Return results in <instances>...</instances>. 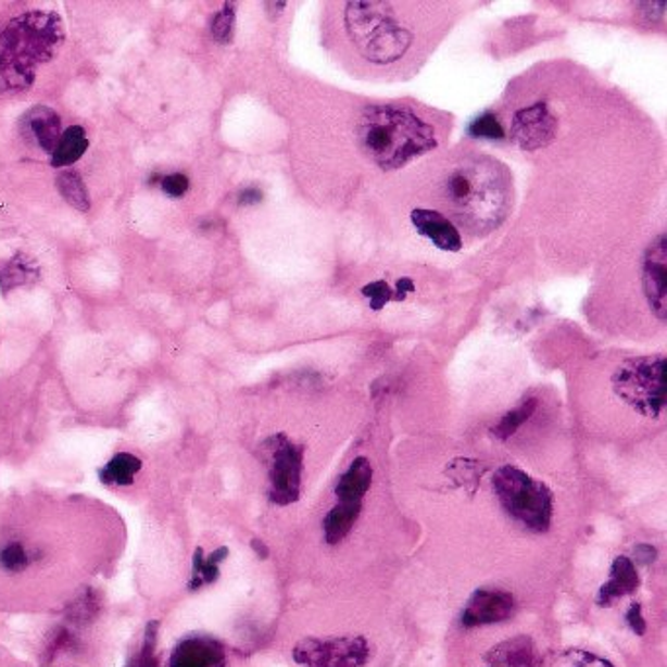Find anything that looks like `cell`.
<instances>
[{
	"instance_id": "32",
	"label": "cell",
	"mask_w": 667,
	"mask_h": 667,
	"mask_svg": "<svg viewBox=\"0 0 667 667\" xmlns=\"http://www.w3.org/2000/svg\"><path fill=\"white\" fill-rule=\"evenodd\" d=\"M627 622L628 627L632 628L638 637H642V634L646 632V620L642 617V607H640V603H634L632 607L628 608Z\"/></svg>"
},
{
	"instance_id": "29",
	"label": "cell",
	"mask_w": 667,
	"mask_h": 667,
	"mask_svg": "<svg viewBox=\"0 0 667 667\" xmlns=\"http://www.w3.org/2000/svg\"><path fill=\"white\" fill-rule=\"evenodd\" d=\"M468 131H470L471 138L501 139L505 136L500 119L495 118L493 114H483L480 118L474 119L468 126Z\"/></svg>"
},
{
	"instance_id": "21",
	"label": "cell",
	"mask_w": 667,
	"mask_h": 667,
	"mask_svg": "<svg viewBox=\"0 0 667 667\" xmlns=\"http://www.w3.org/2000/svg\"><path fill=\"white\" fill-rule=\"evenodd\" d=\"M87 149H89V139L85 129L80 126H71L61 134L60 143L51 153V165L58 168L70 167L87 153Z\"/></svg>"
},
{
	"instance_id": "30",
	"label": "cell",
	"mask_w": 667,
	"mask_h": 667,
	"mask_svg": "<svg viewBox=\"0 0 667 667\" xmlns=\"http://www.w3.org/2000/svg\"><path fill=\"white\" fill-rule=\"evenodd\" d=\"M363 295L364 298H368V300H370V307H373V310L380 312L383 305L388 304V302H392L393 290L390 288L388 282H383V280H376V282H370V285L364 286Z\"/></svg>"
},
{
	"instance_id": "10",
	"label": "cell",
	"mask_w": 667,
	"mask_h": 667,
	"mask_svg": "<svg viewBox=\"0 0 667 667\" xmlns=\"http://www.w3.org/2000/svg\"><path fill=\"white\" fill-rule=\"evenodd\" d=\"M556 131V118L550 114L544 102H537L529 109H523L515 114L511 136L515 143L525 151L544 148Z\"/></svg>"
},
{
	"instance_id": "3",
	"label": "cell",
	"mask_w": 667,
	"mask_h": 667,
	"mask_svg": "<svg viewBox=\"0 0 667 667\" xmlns=\"http://www.w3.org/2000/svg\"><path fill=\"white\" fill-rule=\"evenodd\" d=\"M65 32L58 14L26 12L0 34V87L4 90H26L36 79V67L50 61Z\"/></svg>"
},
{
	"instance_id": "26",
	"label": "cell",
	"mask_w": 667,
	"mask_h": 667,
	"mask_svg": "<svg viewBox=\"0 0 667 667\" xmlns=\"http://www.w3.org/2000/svg\"><path fill=\"white\" fill-rule=\"evenodd\" d=\"M534 410H537V400H527V402L520 403L517 410L507 413V415L493 427V435H495L500 441H507L515 432L519 431L520 427H523V423L529 421Z\"/></svg>"
},
{
	"instance_id": "8",
	"label": "cell",
	"mask_w": 667,
	"mask_h": 667,
	"mask_svg": "<svg viewBox=\"0 0 667 667\" xmlns=\"http://www.w3.org/2000/svg\"><path fill=\"white\" fill-rule=\"evenodd\" d=\"M292 656L302 667H363L370 646L363 637L304 638Z\"/></svg>"
},
{
	"instance_id": "25",
	"label": "cell",
	"mask_w": 667,
	"mask_h": 667,
	"mask_svg": "<svg viewBox=\"0 0 667 667\" xmlns=\"http://www.w3.org/2000/svg\"><path fill=\"white\" fill-rule=\"evenodd\" d=\"M58 188H60L61 197L65 198L71 206L79 210V212H89V190L77 173H73V171L61 173L58 177Z\"/></svg>"
},
{
	"instance_id": "37",
	"label": "cell",
	"mask_w": 667,
	"mask_h": 667,
	"mask_svg": "<svg viewBox=\"0 0 667 667\" xmlns=\"http://www.w3.org/2000/svg\"><path fill=\"white\" fill-rule=\"evenodd\" d=\"M251 546L256 550V554H259V556H263V558L268 556V550H266L265 544H263L261 540H253V542H251Z\"/></svg>"
},
{
	"instance_id": "36",
	"label": "cell",
	"mask_w": 667,
	"mask_h": 667,
	"mask_svg": "<svg viewBox=\"0 0 667 667\" xmlns=\"http://www.w3.org/2000/svg\"><path fill=\"white\" fill-rule=\"evenodd\" d=\"M644 9V14H646L647 22H657L662 16H664V9H666V2H646V4H642Z\"/></svg>"
},
{
	"instance_id": "28",
	"label": "cell",
	"mask_w": 667,
	"mask_h": 667,
	"mask_svg": "<svg viewBox=\"0 0 667 667\" xmlns=\"http://www.w3.org/2000/svg\"><path fill=\"white\" fill-rule=\"evenodd\" d=\"M159 622L151 620L143 632V644L139 652L138 667H159L158 662Z\"/></svg>"
},
{
	"instance_id": "5",
	"label": "cell",
	"mask_w": 667,
	"mask_h": 667,
	"mask_svg": "<svg viewBox=\"0 0 667 667\" xmlns=\"http://www.w3.org/2000/svg\"><path fill=\"white\" fill-rule=\"evenodd\" d=\"M493 491L501 507L525 529L546 532L552 523V491L515 466H503L493 474Z\"/></svg>"
},
{
	"instance_id": "14",
	"label": "cell",
	"mask_w": 667,
	"mask_h": 667,
	"mask_svg": "<svg viewBox=\"0 0 667 667\" xmlns=\"http://www.w3.org/2000/svg\"><path fill=\"white\" fill-rule=\"evenodd\" d=\"M412 224L417 229V234L427 237L437 249L449 251V253L461 251V231L454 227L449 217L442 216L441 212L417 207L412 212Z\"/></svg>"
},
{
	"instance_id": "6",
	"label": "cell",
	"mask_w": 667,
	"mask_h": 667,
	"mask_svg": "<svg viewBox=\"0 0 667 667\" xmlns=\"http://www.w3.org/2000/svg\"><path fill=\"white\" fill-rule=\"evenodd\" d=\"M611 382L618 398L644 417L656 419L666 410V358L662 354L625 361Z\"/></svg>"
},
{
	"instance_id": "16",
	"label": "cell",
	"mask_w": 667,
	"mask_h": 667,
	"mask_svg": "<svg viewBox=\"0 0 667 667\" xmlns=\"http://www.w3.org/2000/svg\"><path fill=\"white\" fill-rule=\"evenodd\" d=\"M370 486H373V466L368 458L358 456L337 483L335 495L339 503H361L363 505L364 495L370 490Z\"/></svg>"
},
{
	"instance_id": "24",
	"label": "cell",
	"mask_w": 667,
	"mask_h": 667,
	"mask_svg": "<svg viewBox=\"0 0 667 667\" xmlns=\"http://www.w3.org/2000/svg\"><path fill=\"white\" fill-rule=\"evenodd\" d=\"M36 562L34 550L28 549L22 540H7L0 546V569L9 574H21Z\"/></svg>"
},
{
	"instance_id": "20",
	"label": "cell",
	"mask_w": 667,
	"mask_h": 667,
	"mask_svg": "<svg viewBox=\"0 0 667 667\" xmlns=\"http://www.w3.org/2000/svg\"><path fill=\"white\" fill-rule=\"evenodd\" d=\"M361 509H363L361 503H337L324 519L325 540L329 544L343 542L344 537L353 530Z\"/></svg>"
},
{
	"instance_id": "2",
	"label": "cell",
	"mask_w": 667,
	"mask_h": 667,
	"mask_svg": "<svg viewBox=\"0 0 667 667\" xmlns=\"http://www.w3.org/2000/svg\"><path fill=\"white\" fill-rule=\"evenodd\" d=\"M442 198L461 224L490 231L507 216L511 178L500 163L490 159L466 161L442 180Z\"/></svg>"
},
{
	"instance_id": "12",
	"label": "cell",
	"mask_w": 667,
	"mask_h": 667,
	"mask_svg": "<svg viewBox=\"0 0 667 667\" xmlns=\"http://www.w3.org/2000/svg\"><path fill=\"white\" fill-rule=\"evenodd\" d=\"M168 667H226V647L212 637L185 638L168 657Z\"/></svg>"
},
{
	"instance_id": "15",
	"label": "cell",
	"mask_w": 667,
	"mask_h": 667,
	"mask_svg": "<svg viewBox=\"0 0 667 667\" xmlns=\"http://www.w3.org/2000/svg\"><path fill=\"white\" fill-rule=\"evenodd\" d=\"M638 586H640V578H638L634 562L627 556H618L611 566V576H608L607 583L599 589L597 605L611 607L613 603H617L618 599L634 593Z\"/></svg>"
},
{
	"instance_id": "17",
	"label": "cell",
	"mask_w": 667,
	"mask_h": 667,
	"mask_svg": "<svg viewBox=\"0 0 667 667\" xmlns=\"http://www.w3.org/2000/svg\"><path fill=\"white\" fill-rule=\"evenodd\" d=\"M38 278H40V266L32 256L24 255V253H16L9 261L0 263V290H2V294H9L14 288L32 285Z\"/></svg>"
},
{
	"instance_id": "35",
	"label": "cell",
	"mask_w": 667,
	"mask_h": 667,
	"mask_svg": "<svg viewBox=\"0 0 667 667\" xmlns=\"http://www.w3.org/2000/svg\"><path fill=\"white\" fill-rule=\"evenodd\" d=\"M410 292H415V285H413L412 278H402V280H398V285H395L393 300H395V302H402Z\"/></svg>"
},
{
	"instance_id": "34",
	"label": "cell",
	"mask_w": 667,
	"mask_h": 667,
	"mask_svg": "<svg viewBox=\"0 0 667 667\" xmlns=\"http://www.w3.org/2000/svg\"><path fill=\"white\" fill-rule=\"evenodd\" d=\"M634 554H637L638 562H640V564H644V566L652 564L657 556L656 549H654V546H650V544H640V546L634 549Z\"/></svg>"
},
{
	"instance_id": "9",
	"label": "cell",
	"mask_w": 667,
	"mask_h": 667,
	"mask_svg": "<svg viewBox=\"0 0 667 667\" xmlns=\"http://www.w3.org/2000/svg\"><path fill=\"white\" fill-rule=\"evenodd\" d=\"M642 286L650 310L664 322L667 315V239L664 234L646 249L642 261Z\"/></svg>"
},
{
	"instance_id": "22",
	"label": "cell",
	"mask_w": 667,
	"mask_h": 667,
	"mask_svg": "<svg viewBox=\"0 0 667 667\" xmlns=\"http://www.w3.org/2000/svg\"><path fill=\"white\" fill-rule=\"evenodd\" d=\"M227 554H229V550L226 546L217 549L210 556H204V550L197 549L194 558H192V576H190V581H188V589L190 591H198V589L217 581V578H219V564L227 558Z\"/></svg>"
},
{
	"instance_id": "23",
	"label": "cell",
	"mask_w": 667,
	"mask_h": 667,
	"mask_svg": "<svg viewBox=\"0 0 667 667\" xmlns=\"http://www.w3.org/2000/svg\"><path fill=\"white\" fill-rule=\"evenodd\" d=\"M537 667H615L605 657L591 654L586 650H562L542 659Z\"/></svg>"
},
{
	"instance_id": "11",
	"label": "cell",
	"mask_w": 667,
	"mask_h": 667,
	"mask_svg": "<svg viewBox=\"0 0 667 667\" xmlns=\"http://www.w3.org/2000/svg\"><path fill=\"white\" fill-rule=\"evenodd\" d=\"M515 599L501 589H478L462 611L464 627H483L503 622L513 615Z\"/></svg>"
},
{
	"instance_id": "7",
	"label": "cell",
	"mask_w": 667,
	"mask_h": 667,
	"mask_svg": "<svg viewBox=\"0 0 667 667\" xmlns=\"http://www.w3.org/2000/svg\"><path fill=\"white\" fill-rule=\"evenodd\" d=\"M263 456L268 466V500L275 505H292L300 500L304 449L290 441L286 435H275L263 442Z\"/></svg>"
},
{
	"instance_id": "27",
	"label": "cell",
	"mask_w": 667,
	"mask_h": 667,
	"mask_svg": "<svg viewBox=\"0 0 667 667\" xmlns=\"http://www.w3.org/2000/svg\"><path fill=\"white\" fill-rule=\"evenodd\" d=\"M234 30H236V4L227 2L212 21V34L219 43H229L234 40Z\"/></svg>"
},
{
	"instance_id": "4",
	"label": "cell",
	"mask_w": 667,
	"mask_h": 667,
	"mask_svg": "<svg viewBox=\"0 0 667 667\" xmlns=\"http://www.w3.org/2000/svg\"><path fill=\"white\" fill-rule=\"evenodd\" d=\"M343 24L354 51L374 67L395 65L415 43V32L390 2H347Z\"/></svg>"
},
{
	"instance_id": "33",
	"label": "cell",
	"mask_w": 667,
	"mask_h": 667,
	"mask_svg": "<svg viewBox=\"0 0 667 667\" xmlns=\"http://www.w3.org/2000/svg\"><path fill=\"white\" fill-rule=\"evenodd\" d=\"M261 200H263V192H261L259 188L249 187L239 192L237 204H239V206H253V204H259Z\"/></svg>"
},
{
	"instance_id": "1",
	"label": "cell",
	"mask_w": 667,
	"mask_h": 667,
	"mask_svg": "<svg viewBox=\"0 0 667 667\" xmlns=\"http://www.w3.org/2000/svg\"><path fill=\"white\" fill-rule=\"evenodd\" d=\"M354 134L358 149L383 171L405 167L439 146L429 122L413 110L393 104L366 106Z\"/></svg>"
},
{
	"instance_id": "19",
	"label": "cell",
	"mask_w": 667,
	"mask_h": 667,
	"mask_svg": "<svg viewBox=\"0 0 667 667\" xmlns=\"http://www.w3.org/2000/svg\"><path fill=\"white\" fill-rule=\"evenodd\" d=\"M488 662L495 664V666L505 667H537V664H539L534 659L532 642L525 637L513 638V640H507L500 646L493 647L488 654Z\"/></svg>"
},
{
	"instance_id": "13",
	"label": "cell",
	"mask_w": 667,
	"mask_h": 667,
	"mask_svg": "<svg viewBox=\"0 0 667 667\" xmlns=\"http://www.w3.org/2000/svg\"><path fill=\"white\" fill-rule=\"evenodd\" d=\"M21 131L32 146L43 153H53L61 139V119L50 106H34L21 118Z\"/></svg>"
},
{
	"instance_id": "31",
	"label": "cell",
	"mask_w": 667,
	"mask_h": 667,
	"mask_svg": "<svg viewBox=\"0 0 667 667\" xmlns=\"http://www.w3.org/2000/svg\"><path fill=\"white\" fill-rule=\"evenodd\" d=\"M188 187H190L188 178L185 175H180V173L161 178V188L167 192L168 197H185L188 192Z\"/></svg>"
},
{
	"instance_id": "18",
	"label": "cell",
	"mask_w": 667,
	"mask_h": 667,
	"mask_svg": "<svg viewBox=\"0 0 667 667\" xmlns=\"http://www.w3.org/2000/svg\"><path fill=\"white\" fill-rule=\"evenodd\" d=\"M143 462L136 454L118 452L99 470V480L109 488H128L136 480Z\"/></svg>"
}]
</instances>
